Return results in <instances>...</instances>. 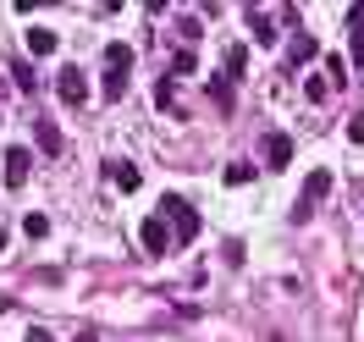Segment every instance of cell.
I'll return each mask as SVG.
<instances>
[{"mask_svg":"<svg viewBox=\"0 0 364 342\" xmlns=\"http://www.w3.org/2000/svg\"><path fill=\"white\" fill-rule=\"evenodd\" d=\"M160 221L171 227V243H177V249H188V243L199 237V215H193V205L177 199V193H166V199H160Z\"/></svg>","mask_w":364,"mask_h":342,"instance_id":"1","label":"cell"},{"mask_svg":"<svg viewBox=\"0 0 364 342\" xmlns=\"http://www.w3.org/2000/svg\"><path fill=\"white\" fill-rule=\"evenodd\" d=\"M127 72H133V45H105V100L127 94Z\"/></svg>","mask_w":364,"mask_h":342,"instance_id":"2","label":"cell"},{"mask_svg":"<svg viewBox=\"0 0 364 342\" xmlns=\"http://www.w3.org/2000/svg\"><path fill=\"white\" fill-rule=\"evenodd\" d=\"M55 94H61V105H83L89 100V78H83V67H61V78H55Z\"/></svg>","mask_w":364,"mask_h":342,"instance_id":"3","label":"cell"},{"mask_svg":"<svg viewBox=\"0 0 364 342\" xmlns=\"http://www.w3.org/2000/svg\"><path fill=\"white\" fill-rule=\"evenodd\" d=\"M28 166H33V155H28L23 144H11V149H6V160H0V171H6V188H23V183H28Z\"/></svg>","mask_w":364,"mask_h":342,"instance_id":"4","label":"cell"},{"mask_svg":"<svg viewBox=\"0 0 364 342\" xmlns=\"http://www.w3.org/2000/svg\"><path fill=\"white\" fill-rule=\"evenodd\" d=\"M105 177H111V183L122 188V193H138V188H144L138 166H133V160H122V155H111V160H105Z\"/></svg>","mask_w":364,"mask_h":342,"instance_id":"5","label":"cell"},{"mask_svg":"<svg viewBox=\"0 0 364 342\" xmlns=\"http://www.w3.org/2000/svg\"><path fill=\"white\" fill-rule=\"evenodd\" d=\"M138 237H144V249L155 254V260H160L166 249H171V227H166L160 215H149V221H138Z\"/></svg>","mask_w":364,"mask_h":342,"instance_id":"6","label":"cell"},{"mask_svg":"<svg viewBox=\"0 0 364 342\" xmlns=\"http://www.w3.org/2000/svg\"><path fill=\"white\" fill-rule=\"evenodd\" d=\"M287 160H293V138H287V133H271V138H265V166L282 171Z\"/></svg>","mask_w":364,"mask_h":342,"instance_id":"7","label":"cell"},{"mask_svg":"<svg viewBox=\"0 0 364 342\" xmlns=\"http://www.w3.org/2000/svg\"><path fill=\"white\" fill-rule=\"evenodd\" d=\"M348 50H353V67H364V6H353L348 17Z\"/></svg>","mask_w":364,"mask_h":342,"instance_id":"8","label":"cell"},{"mask_svg":"<svg viewBox=\"0 0 364 342\" xmlns=\"http://www.w3.org/2000/svg\"><path fill=\"white\" fill-rule=\"evenodd\" d=\"M210 100L221 105V116H232V105H237V100H232V78H221V72H215V78H210Z\"/></svg>","mask_w":364,"mask_h":342,"instance_id":"9","label":"cell"},{"mask_svg":"<svg viewBox=\"0 0 364 342\" xmlns=\"http://www.w3.org/2000/svg\"><path fill=\"white\" fill-rule=\"evenodd\" d=\"M33 133H39V144H45V155H61V149H67V138H61V127H55V122H39Z\"/></svg>","mask_w":364,"mask_h":342,"instance_id":"10","label":"cell"},{"mask_svg":"<svg viewBox=\"0 0 364 342\" xmlns=\"http://www.w3.org/2000/svg\"><path fill=\"white\" fill-rule=\"evenodd\" d=\"M243 23H249V33H254V39H265V45L276 39V23L265 17V11H243Z\"/></svg>","mask_w":364,"mask_h":342,"instance_id":"11","label":"cell"},{"mask_svg":"<svg viewBox=\"0 0 364 342\" xmlns=\"http://www.w3.org/2000/svg\"><path fill=\"white\" fill-rule=\"evenodd\" d=\"M331 193V171H309V188H304V199L315 205V199H326Z\"/></svg>","mask_w":364,"mask_h":342,"instance_id":"12","label":"cell"},{"mask_svg":"<svg viewBox=\"0 0 364 342\" xmlns=\"http://www.w3.org/2000/svg\"><path fill=\"white\" fill-rule=\"evenodd\" d=\"M28 50H33V55H50V50H55V33H50V28H28Z\"/></svg>","mask_w":364,"mask_h":342,"instance_id":"13","label":"cell"},{"mask_svg":"<svg viewBox=\"0 0 364 342\" xmlns=\"http://www.w3.org/2000/svg\"><path fill=\"white\" fill-rule=\"evenodd\" d=\"M304 94H309V100H331V83H326V72H309V78H304Z\"/></svg>","mask_w":364,"mask_h":342,"instance_id":"14","label":"cell"},{"mask_svg":"<svg viewBox=\"0 0 364 342\" xmlns=\"http://www.w3.org/2000/svg\"><path fill=\"white\" fill-rule=\"evenodd\" d=\"M326 83H331V89L348 83V61H342V55H326Z\"/></svg>","mask_w":364,"mask_h":342,"instance_id":"15","label":"cell"},{"mask_svg":"<svg viewBox=\"0 0 364 342\" xmlns=\"http://www.w3.org/2000/svg\"><path fill=\"white\" fill-rule=\"evenodd\" d=\"M227 183H232V188L254 183V166H249V160H232V166H227Z\"/></svg>","mask_w":364,"mask_h":342,"instance_id":"16","label":"cell"},{"mask_svg":"<svg viewBox=\"0 0 364 342\" xmlns=\"http://www.w3.org/2000/svg\"><path fill=\"white\" fill-rule=\"evenodd\" d=\"M23 232H28V237H45V232H50V215H45V210L23 215Z\"/></svg>","mask_w":364,"mask_h":342,"instance_id":"17","label":"cell"},{"mask_svg":"<svg viewBox=\"0 0 364 342\" xmlns=\"http://www.w3.org/2000/svg\"><path fill=\"white\" fill-rule=\"evenodd\" d=\"M171 67H177V78H188V72H199V55H193V50H177Z\"/></svg>","mask_w":364,"mask_h":342,"instance_id":"18","label":"cell"},{"mask_svg":"<svg viewBox=\"0 0 364 342\" xmlns=\"http://www.w3.org/2000/svg\"><path fill=\"white\" fill-rule=\"evenodd\" d=\"M11 78H17V83H23V89H28V94L39 89V83H33V67H28V61H11Z\"/></svg>","mask_w":364,"mask_h":342,"instance_id":"19","label":"cell"},{"mask_svg":"<svg viewBox=\"0 0 364 342\" xmlns=\"http://www.w3.org/2000/svg\"><path fill=\"white\" fill-rule=\"evenodd\" d=\"M177 33H182V39H199V33H205V23H199V17H177Z\"/></svg>","mask_w":364,"mask_h":342,"instance_id":"20","label":"cell"},{"mask_svg":"<svg viewBox=\"0 0 364 342\" xmlns=\"http://www.w3.org/2000/svg\"><path fill=\"white\" fill-rule=\"evenodd\" d=\"M155 111H171V78H160V83H155Z\"/></svg>","mask_w":364,"mask_h":342,"instance_id":"21","label":"cell"},{"mask_svg":"<svg viewBox=\"0 0 364 342\" xmlns=\"http://www.w3.org/2000/svg\"><path fill=\"white\" fill-rule=\"evenodd\" d=\"M243 67H249V55H243V50H232V55H227V78H243Z\"/></svg>","mask_w":364,"mask_h":342,"instance_id":"22","label":"cell"},{"mask_svg":"<svg viewBox=\"0 0 364 342\" xmlns=\"http://www.w3.org/2000/svg\"><path fill=\"white\" fill-rule=\"evenodd\" d=\"M348 138H353V144H364V111L348 116Z\"/></svg>","mask_w":364,"mask_h":342,"instance_id":"23","label":"cell"},{"mask_svg":"<svg viewBox=\"0 0 364 342\" xmlns=\"http://www.w3.org/2000/svg\"><path fill=\"white\" fill-rule=\"evenodd\" d=\"M23 342H55V337H50L45 326H28V337H23Z\"/></svg>","mask_w":364,"mask_h":342,"instance_id":"24","label":"cell"},{"mask_svg":"<svg viewBox=\"0 0 364 342\" xmlns=\"http://www.w3.org/2000/svg\"><path fill=\"white\" fill-rule=\"evenodd\" d=\"M6 243H11V232H6V227H0V249H6Z\"/></svg>","mask_w":364,"mask_h":342,"instance_id":"25","label":"cell"},{"mask_svg":"<svg viewBox=\"0 0 364 342\" xmlns=\"http://www.w3.org/2000/svg\"><path fill=\"white\" fill-rule=\"evenodd\" d=\"M77 342H100V337H94V331H83V337H77Z\"/></svg>","mask_w":364,"mask_h":342,"instance_id":"26","label":"cell"}]
</instances>
